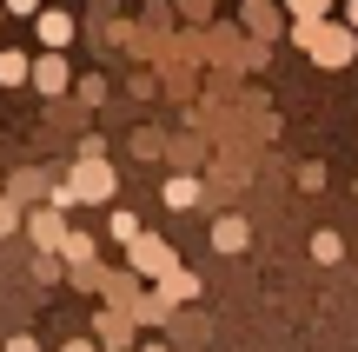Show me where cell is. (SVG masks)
I'll return each instance as SVG.
<instances>
[{
	"mask_svg": "<svg viewBox=\"0 0 358 352\" xmlns=\"http://www.w3.org/2000/svg\"><path fill=\"white\" fill-rule=\"evenodd\" d=\"M232 246H245V226H239V220L219 226V253H232Z\"/></svg>",
	"mask_w": 358,
	"mask_h": 352,
	"instance_id": "6da1fadb",
	"label": "cell"
},
{
	"mask_svg": "<svg viewBox=\"0 0 358 352\" xmlns=\"http://www.w3.org/2000/svg\"><path fill=\"white\" fill-rule=\"evenodd\" d=\"M0 80H7V87H13V80H27V60H20V53H0Z\"/></svg>",
	"mask_w": 358,
	"mask_h": 352,
	"instance_id": "7a4b0ae2",
	"label": "cell"
},
{
	"mask_svg": "<svg viewBox=\"0 0 358 352\" xmlns=\"http://www.w3.org/2000/svg\"><path fill=\"white\" fill-rule=\"evenodd\" d=\"M166 199H173V206H192V199H199V186H192V180H173Z\"/></svg>",
	"mask_w": 358,
	"mask_h": 352,
	"instance_id": "3957f363",
	"label": "cell"
},
{
	"mask_svg": "<svg viewBox=\"0 0 358 352\" xmlns=\"http://www.w3.org/2000/svg\"><path fill=\"white\" fill-rule=\"evenodd\" d=\"M7 7H13V13H34V7H40V0H7Z\"/></svg>",
	"mask_w": 358,
	"mask_h": 352,
	"instance_id": "277c9868",
	"label": "cell"
},
{
	"mask_svg": "<svg viewBox=\"0 0 358 352\" xmlns=\"http://www.w3.org/2000/svg\"><path fill=\"white\" fill-rule=\"evenodd\" d=\"M7 352H34V339H13V346H7Z\"/></svg>",
	"mask_w": 358,
	"mask_h": 352,
	"instance_id": "5b68a950",
	"label": "cell"
},
{
	"mask_svg": "<svg viewBox=\"0 0 358 352\" xmlns=\"http://www.w3.org/2000/svg\"><path fill=\"white\" fill-rule=\"evenodd\" d=\"M7 226H13V213H7V206H0V233H7Z\"/></svg>",
	"mask_w": 358,
	"mask_h": 352,
	"instance_id": "8992f818",
	"label": "cell"
}]
</instances>
